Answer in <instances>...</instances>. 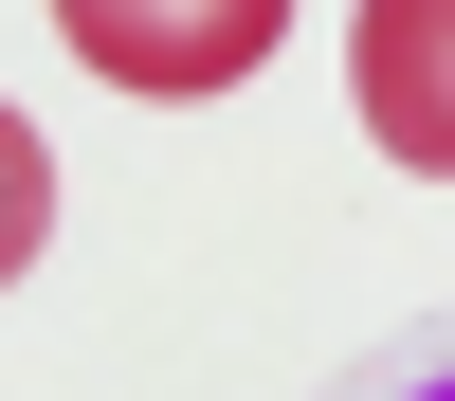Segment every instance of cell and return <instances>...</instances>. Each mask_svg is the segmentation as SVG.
Returning <instances> with one entry per match:
<instances>
[{
	"label": "cell",
	"mask_w": 455,
	"mask_h": 401,
	"mask_svg": "<svg viewBox=\"0 0 455 401\" xmlns=\"http://www.w3.org/2000/svg\"><path fill=\"white\" fill-rule=\"evenodd\" d=\"M347 92L383 128V164L455 182V0H364L347 19Z\"/></svg>",
	"instance_id": "6da1fadb"
},
{
	"label": "cell",
	"mask_w": 455,
	"mask_h": 401,
	"mask_svg": "<svg viewBox=\"0 0 455 401\" xmlns=\"http://www.w3.org/2000/svg\"><path fill=\"white\" fill-rule=\"evenodd\" d=\"M55 19H73V55L128 73V92H219V73L274 55V0H201V19H146V0H55Z\"/></svg>",
	"instance_id": "7a4b0ae2"
},
{
	"label": "cell",
	"mask_w": 455,
	"mask_h": 401,
	"mask_svg": "<svg viewBox=\"0 0 455 401\" xmlns=\"http://www.w3.org/2000/svg\"><path fill=\"white\" fill-rule=\"evenodd\" d=\"M328 401H455V310H419V328H383V347L347 365Z\"/></svg>",
	"instance_id": "3957f363"
}]
</instances>
